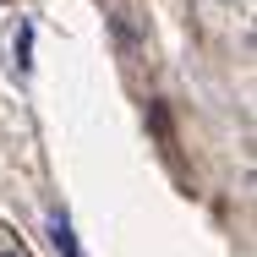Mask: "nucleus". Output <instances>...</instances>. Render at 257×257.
Listing matches in <instances>:
<instances>
[{
    "instance_id": "f257e3e1",
    "label": "nucleus",
    "mask_w": 257,
    "mask_h": 257,
    "mask_svg": "<svg viewBox=\"0 0 257 257\" xmlns=\"http://www.w3.org/2000/svg\"><path fill=\"white\" fill-rule=\"evenodd\" d=\"M0 257H33V252H28V246H22L11 230H0Z\"/></svg>"
}]
</instances>
